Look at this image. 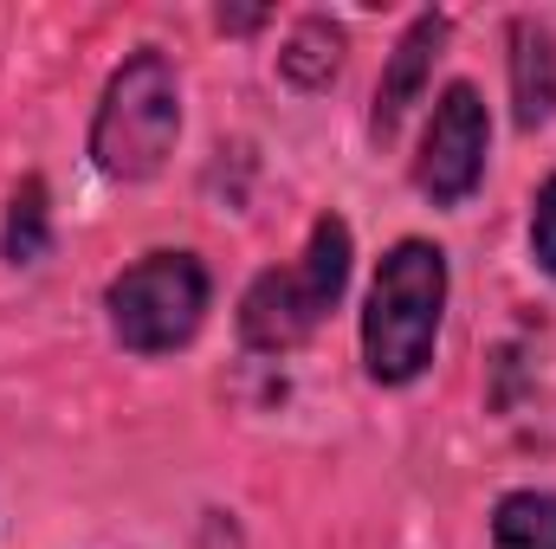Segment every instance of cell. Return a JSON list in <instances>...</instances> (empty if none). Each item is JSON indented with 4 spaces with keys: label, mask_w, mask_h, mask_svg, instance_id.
Listing matches in <instances>:
<instances>
[{
    "label": "cell",
    "mask_w": 556,
    "mask_h": 549,
    "mask_svg": "<svg viewBox=\"0 0 556 549\" xmlns=\"http://www.w3.org/2000/svg\"><path fill=\"white\" fill-rule=\"evenodd\" d=\"M440 310H446V253L427 240H402L382 259L369 310H363V362L376 382L402 388L433 362Z\"/></svg>",
    "instance_id": "obj_1"
},
{
    "label": "cell",
    "mask_w": 556,
    "mask_h": 549,
    "mask_svg": "<svg viewBox=\"0 0 556 549\" xmlns=\"http://www.w3.org/2000/svg\"><path fill=\"white\" fill-rule=\"evenodd\" d=\"M343 284H350V227L337 214H324L311 227V246L291 266L253 278V291L240 304V336L253 349H273V356L278 349H298L330 317V304L343 297Z\"/></svg>",
    "instance_id": "obj_2"
},
{
    "label": "cell",
    "mask_w": 556,
    "mask_h": 549,
    "mask_svg": "<svg viewBox=\"0 0 556 549\" xmlns=\"http://www.w3.org/2000/svg\"><path fill=\"white\" fill-rule=\"evenodd\" d=\"M181 137V91L162 52L124 59V72L104 85L98 124H91V162L111 181H149Z\"/></svg>",
    "instance_id": "obj_3"
},
{
    "label": "cell",
    "mask_w": 556,
    "mask_h": 549,
    "mask_svg": "<svg viewBox=\"0 0 556 549\" xmlns=\"http://www.w3.org/2000/svg\"><path fill=\"white\" fill-rule=\"evenodd\" d=\"M207 317V272L194 253H149L111 284V330L137 356L181 349Z\"/></svg>",
    "instance_id": "obj_4"
},
{
    "label": "cell",
    "mask_w": 556,
    "mask_h": 549,
    "mask_svg": "<svg viewBox=\"0 0 556 549\" xmlns=\"http://www.w3.org/2000/svg\"><path fill=\"white\" fill-rule=\"evenodd\" d=\"M485 137H492V124H485L479 91H472V85H453V91L433 104V124H427V137H420V162H415L420 194H433L440 207L466 201V194L479 188V175H485Z\"/></svg>",
    "instance_id": "obj_5"
},
{
    "label": "cell",
    "mask_w": 556,
    "mask_h": 549,
    "mask_svg": "<svg viewBox=\"0 0 556 549\" xmlns=\"http://www.w3.org/2000/svg\"><path fill=\"white\" fill-rule=\"evenodd\" d=\"M440 46H446V20H440V13H420L415 26L402 33L389 72H382V85H376V137H395V124L408 117V104L420 98V85H427Z\"/></svg>",
    "instance_id": "obj_6"
},
{
    "label": "cell",
    "mask_w": 556,
    "mask_h": 549,
    "mask_svg": "<svg viewBox=\"0 0 556 549\" xmlns=\"http://www.w3.org/2000/svg\"><path fill=\"white\" fill-rule=\"evenodd\" d=\"M511 98H518V124L544 130L556 111V52L544 26H511Z\"/></svg>",
    "instance_id": "obj_7"
},
{
    "label": "cell",
    "mask_w": 556,
    "mask_h": 549,
    "mask_svg": "<svg viewBox=\"0 0 556 549\" xmlns=\"http://www.w3.org/2000/svg\"><path fill=\"white\" fill-rule=\"evenodd\" d=\"M337 65H343V33H337L330 20H304V26L291 33V46L278 52V72H285L291 85H304V91H324V85L337 78Z\"/></svg>",
    "instance_id": "obj_8"
},
{
    "label": "cell",
    "mask_w": 556,
    "mask_h": 549,
    "mask_svg": "<svg viewBox=\"0 0 556 549\" xmlns=\"http://www.w3.org/2000/svg\"><path fill=\"white\" fill-rule=\"evenodd\" d=\"M492 544L498 549H556V498L551 491H511V498H498Z\"/></svg>",
    "instance_id": "obj_9"
},
{
    "label": "cell",
    "mask_w": 556,
    "mask_h": 549,
    "mask_svg": "<svg viewBox=\"0 0 556 549\" xmlns=\"http://www.w3.org/2000/svg\"><path fill=\"white\" fill-rule=\"evenodd\" d=\"M39 253H46V188L26 181L13 194V214H7V259L13 266H33Z\"/></svg>",
    "instance_id": "obj_10"
},
{
    "label": "cell",
    "mask_w": 556,
    "mask_h": 549,
    "mask_svg": "<svg viewBox=\"0 0 556 549\" xmlns=\"http://www.w3.org/2000/svg\"><path fill=\"white\" fill-rule=\"evenodd\" d=\"M531 253H538V266H544V272H556V175L544 181L538 214H531Z\"/></svg>",
    "instance_id": "obj_11"
}]
</instances>
